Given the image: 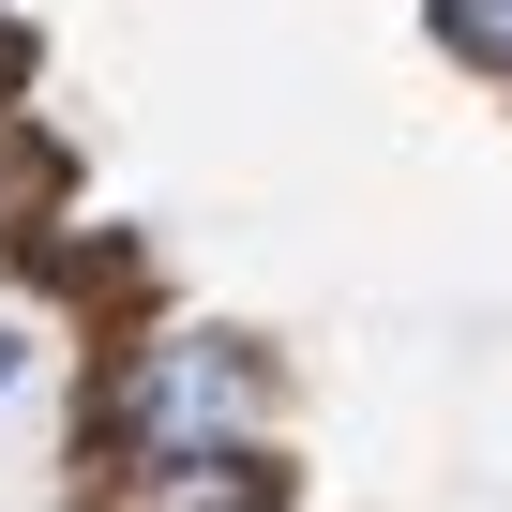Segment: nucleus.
<instances>
[{
	"label": "nucleus",
	"mask_w": 512,
	"mask_h": 512,
	"mask_svg": "<svg viewBox=\"0 0 512 512\" xmlns=\"http://www.w3.org/2000/svg\"><path fill=\"white\" fill-rule=\"evenodd\" d=\"M121 512H287V467L272 452H196V467H136Z\"/></svg>",
	"instance_id": "nucleus-2"
},
{
	"label": "nucleus",
	"mask_w": 512,
	"mask_h": 512,
	"mask_svg": "<svg viewBox=\"0 0 512 512\" xmlns=\"http://www.w3.org/2000/svg\"><path fill=\"white\" fill-rule=\"evenodd\" d=\"M0 377H16V317H0Z\"/></svg>",
	"instance_id": "nucleus-4"
},
{
	"label": "nucleus",
	"mask_w": 512,
	"mask_h": 512,
	"mask_svg": "<svg viewBox=\"0 0 512 512\" xmlns=\"http://www.w3.org/2000/svg\"><path fill=\"white\" fill-rule=\"evenodd\" d=\"M437 46L467 76H512V0H437Z\"/></svg>",
	"instance_id": "nucleus-3"
},
{
	"label": "nucleus",
	"mask_w": 512,
	"mask_h": 512,
	"mask_svg": "<svg viewBox=\"0 0 512 512\" xmlns=\"http://www.w3.org/2000/svg\"><path fill=\"white\" fill-rule=\"evenodd\" d=\"M256 407H272V362H256L241 332H151V347H121L106 392H91L121 482H136V467H196V452H256Z\"/></svg>",
	"instance_id": "nucleus-1"
}]
</instances>
